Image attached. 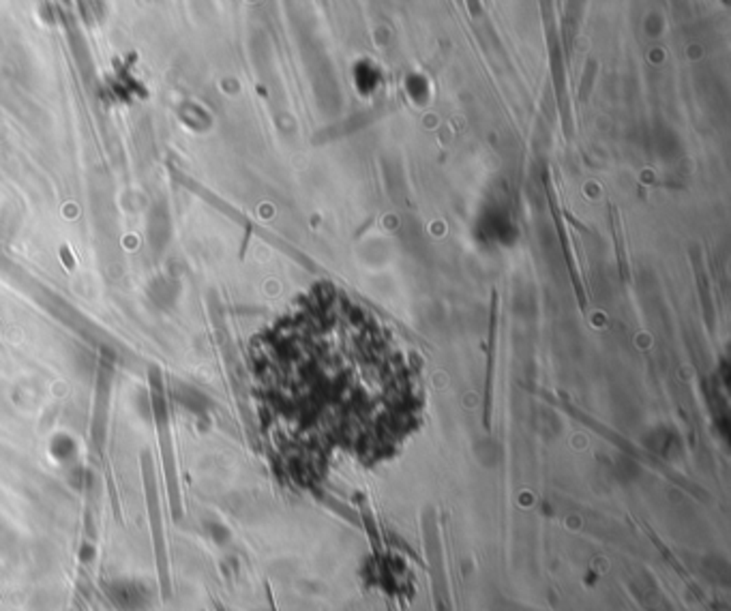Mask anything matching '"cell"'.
<instances>
[{
	"mask_svg": "<svg viewBox=\"0 0 731 611\" xmlns=\"http://www.w3.org/2000/svg\"><path fill=\"white\" fill-rule=\"evenodd\" d=\"M251 367L266 407L320 449L387 453L421 410V378L391 328L333 286H318L266 328Z\"/></svg>",
	"mask_w": 731,
	"mask_h": 611,
	"instance_id": "1",
	"label": "cell"
}]
</instances>
